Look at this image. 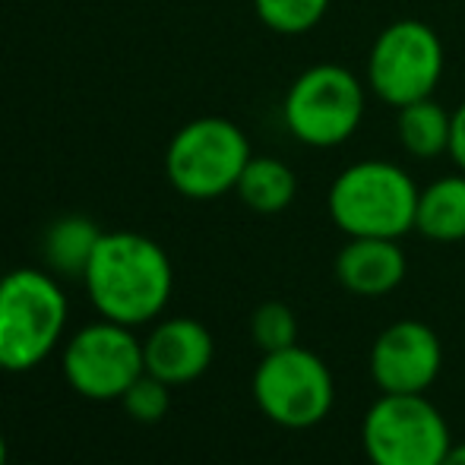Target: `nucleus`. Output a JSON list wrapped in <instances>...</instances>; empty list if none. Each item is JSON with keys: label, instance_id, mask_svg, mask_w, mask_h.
Segmentation results:
<instances>
[{"label": "nucleus", "instance_id": "obj_1", "mask_svg": "<svg viewBox=\"0 0 465 465\" xmlns=\"http://www.w3.org/2000/svg\"><path fill=\"white\" fill-rule=\"evenodd\" d=\"M83 285L104 320L143 326L165 311L174 288V270L162 244L146 234L104 232Z\"/></svg>", "mask_w": 465, "mask_h": 465}, {"label": "nucleus", "instance_id": "obj_2", "mask_svg": "<svg viewBox=\"0 0 465 465\" xmlns=\"http://www.w3.org/2000/svg\"><path fill=\"white\" fill-rule=\"evenodd\" d=\"M418 184L396 162L364 159L339 172L326 193V209L349 238H405L415 232Z\"/></svg>", "mask_w": 465, "mask_h": 465}, {"label": "nucleus", "instance_id": "obj_3", "mask_svg": "<svg viewBox=\"0 0 465 465\" xmlns=\"http://www.w3.org/2000/svg\"><path fill=\"white\" fill-rule=\"evenodd\" d=\"M67 330V294L51 272L13 270L0 279V368L42 364Z\"/></svg>", "mask_w": 465, "mask_h": 465}, {"label": "nucleus", "instance_id": "obj_4", "mask_svg": "<svg viewBox=\"0 0 465 465\" xmlns=\"http://www.w3.org/2000/svg\"><path fill=\"white\" fill-rule=\"evenodd\" d=\"M368 114L364 86L342 64H313L294 76L282 102L288 134L311 149L349 143Z\"/></svg>", "mask_w": 465, "mask_h": 465}, {"label": "nucleus", "instance_id": "obj_5", "mask_svg": "<svg viewBox=\"0 0 465 465\" xmlns=\"http://www.w3.org/2000/svg\"><path fill=\"white\" fill-rule=\"evenodd\" d=\"M251 155V140L234 121L196 117L168 143L165 174L187 200H215L238 187Z\"/></svg>", "mask_w": 465, "mask_h": 465}, {"label": "nucleus", "instance_id": "obj_6", "mask_svg": "<svg viewBox=\"0 0 465 465\" xmlns=\"http://www.w3.org/2000/svg\"><path fill=\"white\" fill-rule=\"evenodd\" d=\"M361 447L371 465H440L453 437L424 392H383L361 421Z\"/></svg>", "mask_w": 465, "mask_h": 465}, {"label": "nucleus", "instance_id": "obj_7", "mask_svg": "<svg viewBox=\"0 0 465 465\" xmlns=\"http://www.w3.org/2000/svg\"><path fill=\"white\" fill-rule=\"evenodd\" d=\"M443 42L421 19H396L371 45L368 86L380 102L402 104L430 98L443 76Z\"/></svg>", "mask_w": 465, "mask_h": 465}, {"label": "nucleus", "instance_id": "obj_8", "mask_svg": "<svg viewBox=\"0 0 465 465\" xmlns=\"http://www.w3.org/2000/svg\"><path fill=\"white\" fill-rule=\"evenodd\" d=\"M253 399L272 424L288 430L317 428L336 402V383L326 361L311 349L270 351L253 371Z\"/></svg>", "mask_w": 465, "mask_h": 465}, {"label": "nucleus", "instance_id": "obj_9", "mask_svg": "<svg viewBox=\"0 0 465 465\" xmlns=\"http://www.w3.org/2000/svg\"><path fill=\"white\" fill-rule=\"evenodd\" d=\"M146 371L143 342L134 336V326L98 320L70 336L64 345V377L80 396L95 402H111L127 392Z\"/></svg>", "mask_w": 465, "mask_h": 465}, {"label": "nucleus", "instance_id": "obj_10", "mask_svg": "<svg viewBox=\"0 0 465 465\" xmlns=\"http://www.w3.org/2000/svg\"><path fill=\"white\" fill-rule=\"evenodd\" d=\"M443 345L437 332L421 320H396L390 323L371 349V377L380 392L415 396L428 392L440 377Z\"/></svg>", "mask_w": 465, "mask_h": 465}, {"label": "nucleus", "instance_id": "obj_11", "mask_svg": "<svg viewBox=\"0 0 465 465\" xmlns=\"http://www.w3.org/2000/svg\"><path fill=\"white\" fill-rule=\"evenodd\" d=\"M215 355L213 332L193 317H172L153 326L143 342L146 371L168 386H184L209 371Z\"/></svg>", "mask_w": 465, "mask_h": 465}, {"label": "nucleus", "instance_id": "obj_12", "mask_svg": "<svg viewBox=\"0 0 465 465\" xmlns=\"http://www.w3.org/2000/svg\"><path fill=\"white\" fill-rule=\"evenodd\" d=\"M405 251L392 238H349L336 253V279L358 298H383L405 279Z\"/></svg>", "mask_w": 465, "mask_h": 465}, {"label": "nucleus", "instance_id": "obj_13", "mask_svg": "<svg viewBox=\"0 0 465 465\" xmlns=\"http://www.w3.org/2000/svg\"><path fill=\"white\" fill-rule=\"evenodd\" d=\"M415 232L437 244L465 241V174H443L418 193Z\"/></svg>", "mask_w": 465, "mask_h": 465}, {"label": "nucleus", "instance_id": "obj_14", "mask_svg": "<svg viewBox=\"0 0 465 465\" xmlns=\"http://www.w3.org/2000/svg\"><path fill=\"white\" fill-rule=\"evenodd\" d=\"M102 228L95 225L86 215H64L54 225L45 232L42 253L45 263L51 266L54 276L67 279H83L89 270V260H93L98 241H102Z\"/></svg>", "mask_w": 465, "mask_h": 465}, {"label": "nucleus", "instance_id": "obj_15", "mask_svg": "<svg viewBox=\"0 0 465 465\" xmlns=\"http://www.w3.org/2000/svg\"><path fill=\"white\" fill-rule=\"evenodd\" d=\"M396 136L399 146L411 155V159L430 162L437 155L450 153V127H453V111H447L440 102L421 98V102H411L396 108Z\"/></svg>", "mask_w": 465, "mask_h": 465}, {"label": "nucleus", "instance_id": "obj_16", "mask_svg": "<svg viewBox=\"0 0 465 465\" xmlns=\"http://www.w3.org/2000/svg\"><path fill=\"white\" fill-rule=\"evenodd\" d=\"M247 209L260 215L285 213L298 196V178L282 159L272 155H251L247 168L241 172V181L234 187Z\"/></svg>", "mask_w": 465, "mask_h": 465}, {"label": "nucleus", "instance_id": "obj_17", "mask_svg": "<svg viewBox=\"0 0 465 465\" xmlns=\"http://www.w3.org/2000/svg\"><path fill=\"white\" fill-rule=\"evenodd\" d=\"M332 0H253L260 23L279 35H307L317 29Z\"/></svg>", "mask_w": 465, "mask_h": 465}, {"label": "nucleus", "instance_id": "obj_18", "mask_svg": "<svg viewBox=\"0 0 465 465\" xmlns=\"http://www.w3.org/2000/svg\"><path fill=\"white\" fill-rule=\"evenodd\" d=\"M251 336L263 355L270 351H282L298 345V317L288 304L282 301H266L253 311L251 317Z\"/></svg>", "mask_w": 465, "mask_h": 465}, {"label": "nucleus", "instance_id": "obj_19", "mask_svg": "<svg viewBox=\"0 0 465 465\" xmlns=\"http://www.w3.org/2000/svg\"><path fill=\"white\" fill-rule=\"evenodd\" d=\"M124 409L134 421L140 424H159L172 409V386L165 380L153 377L149 371H143L134 383L127 386V392L121 396Z\"/></svg>", "mask_w": 465, "mask_h": 465}, {"label": "nucleus", "instance_id": "obj_20", "mask_svg": "<svg viewBox=\"0 0 465 465\" xmlns=\"http://www.w3.org/2000/svg\"><path fill=\"white\" fill-rule=\"evenodd\" d=\"M450 159L465 174V102L453 111V127H450Z\"/></svg>", "mask_w": 465, "mask_h": 465}, {"label": "nucleus", "instance_id": "obj_21", "mask_svg": "<svg viewBox=\"0 0 465 465\" xmlns=\"http://www.w3.org/2000/svg\"><path fill=\"white\" fill-rule=\"evenodd\" d=\"M440 465H465V443H453Z\"/></svg>", "mask_w": 465, "mask_h": 465}, {"label": "nucleus", "instance_id": "obj_22", "mask_svg": "<svg viewBox=\"0 0 465 465\" xmlns=\"http://www.w3.org/2000/svg\"><path fill=\"white\" fill-rule=\"evenodd\" d=\"M0 465H6V440H4V434H0Z\"/></svg>", "mask_w": 465, "mask_h": 465}]
</instances>
